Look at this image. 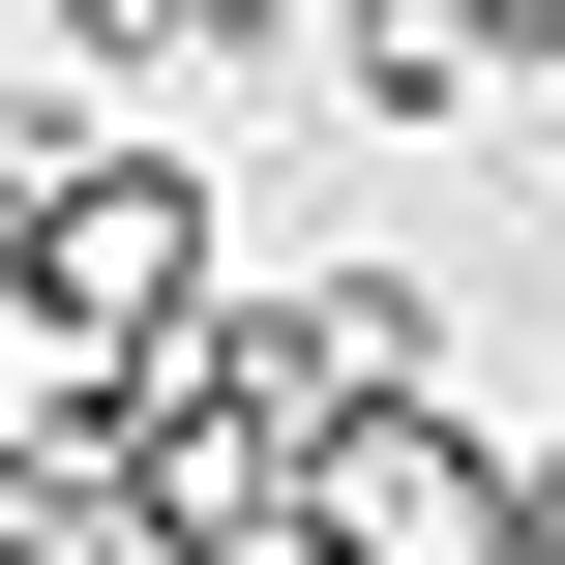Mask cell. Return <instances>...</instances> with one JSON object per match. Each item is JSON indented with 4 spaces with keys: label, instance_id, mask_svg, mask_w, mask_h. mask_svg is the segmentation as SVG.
Masks as SVG:
<instances>
[{
    "label": "cell",
    "instance_id": "1",
    "mask_svg": "<svg viewBox=\"0 0 565 565\" xmlns=\"http://www.w3.org/2000/svg\"><path fill=\"white\" fill-rule=\"evenodd\" d=\"M179 268H209V209H179V179H60V238H30V298H60V328H179Z\"/></svg>",
    "mask_w": 565,
    "mask_h": 565
},
{
    "label": "cell",
    "instance_id": "2",
    "mask_svg": "<svg viewBox=\"0 0 565 565\" xmlns=\"http://www.w3.org/2000/svg\"><path fill=\"white\" fill-rule=\"evenodd\" d=\"M328 536L358 565H447L477 536V447H447V417H328Z\"/></svg>",
    "mask_w": 565,
    "mask_h": 565
},
{
    "label": "cell",
    "instance_id": "3",
    "mask_svg": "<svg viewBox=\"0 0 565 565\" xmlns=\"http://www.w3.org/2000/svg\"><path fill=\"white\" fill-rule=\"evenodd\" d=\"M89 60H179V30H268V0H60Z\"/></svg>",
    "mask_w": 565,
    "mask_h": 565
}]
</instances>
